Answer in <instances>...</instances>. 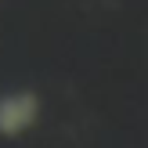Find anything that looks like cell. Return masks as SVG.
<instances>
[{"label": "cell", "mask_w": 148, "mask_h": 148, "mask_svg": "<svg viewBox=\"0 0 148 148\" xmlns=\"http://www.w3.org/2000/svg\"><path fill=\"white\" fill-rule=\"evenodd\" d=\"M40 119V98L33 90L0 94V137H22Z\"/></svg>", "instance_id": "1"}]
</instances>
